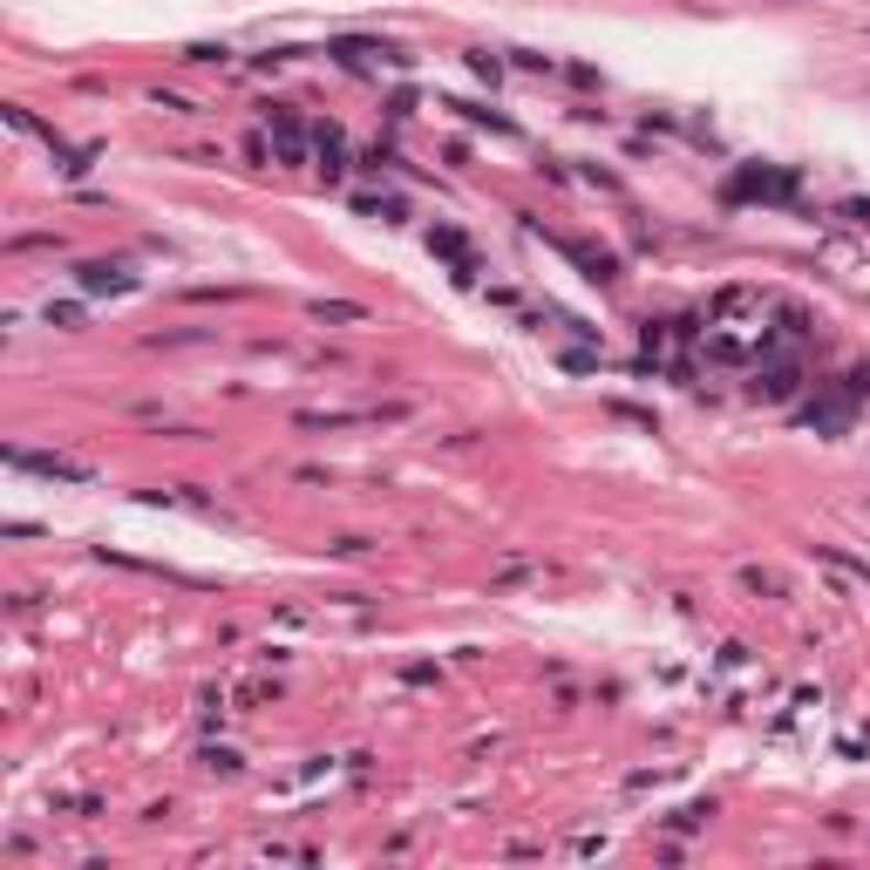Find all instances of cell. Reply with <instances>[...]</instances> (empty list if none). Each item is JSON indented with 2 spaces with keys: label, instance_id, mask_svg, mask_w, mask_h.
Masks as SVG:
<instances>
[{
  "label": "cell",
  "instance_id": "cell-7",
  "mask_svg": "<svg viewBox=\"0 0 870 870\" xmlns=\"http://www.w3.org/2000/svg\"><path fill=\"white\" fill-rule=\"evenodd\" d=\"M354 211H368V218H402V197H354Z\"/></svg>",
  "mask_w": 870,
  "mask_h": 870
},
{
  "label": "cell",
  "instance_id": "cell-3",
  "mask_svg": "<svg viewBox=\"0 0 870 870\" xmlns=\"http://www.w3.org/2000/svg\"><path fill=\"white\" fill-rule=\"evenodd\" d=\"M428 252H443V259L456 265V280H469V272H477V259H469V246L456 239V231H428Z\"/></svg>",
  "mask_w": 870,
  "mask_h": 870
},
{
  "label": "cell",
  "instance_id": "cell-5",
  "mask_svg": "<svg viewBox=\"0 0 870 870\" xmlns=\"http://www.w3.org/2000/svg\"><path fill=\"white\" fill-rule=\"evenodd\" d=\"M272 137H280V156H286V164H300V123H293L286 109H272Z\"/></svg>",
  "mask_w": 870,
  "mask_h": 870
},
{
  "label": "cell",
  "instance_id": "cell-8",
  "mask_svg": "<svg viewBox=\"0 0 870 870\" xmlns=\"http://www.w3.org/2000/svg\"><path fill=\"white\" fill-rule=\"evenodd\" d=\"M789 388H796V368H769V381H762V394H769V402H782Z\"/></svg>",
  "mask_w": 870,
  "mask_h": 870
},
{
  "label": "cell",
  "instance_id": "cell-4",
  "mask_svg": "<svg viewBox=\"0 0 870 870\" xmlns=\"http://www.w3.org/2000/svg\"><path fill=\"white\" fill-rule=\"evenodd\" d=\"M313 143H320V171H327V177H340V171H347V143H340V130H334V123H320V130H313Z\"/></svg>",
  "mask_w": 870,
  "mask_h": 870
},
{
  "label": "cell",
  "instance_id": "cell-2",
  "mask_svg": "<svg viewBox=\"0 0 870 870\" xmlns=\"http://www.w3.org/2000/svg\"><path fill=\"white\" fill-rule=\"evenodd\" d=\"M137 272L130 265H83V293H130Z\"/></svg>",
  "mask_w": 870,
  "mask_h": 870
},
{
  "label": "cell",
  "instance_id": "cell-6",
  "mask_svg": "<svg viewBox=\"0 0 870 870\" xmlns=\"http://www.w3.org/2000/svg\"><path fill=\"white\" fill-rule=\"evenodd\" d=\"M313 320H368V306H347V300H313Z\"/></svg>",
  "mask_w": 870,
  "mask_h": 870
},
{
  "label": "cell",
  "instance_id": "cell-1",
  "mask_svg": "<svg viewBox=\"0 0 870 870\" xmlns=\"http://www.w3.org/2000/svg\"><path fill=\"white\" fill-rule=\"evenodd\" d=\"M14 469H28V477H48V483H89L96 469L75 463V456H48V449H8Z\"/></svg>",
  "mask_w": 870,
  "mask_h": 870
},
{
  "label": "cell",
  "instance_id": "cell-9",
  "mask_svg": "<svg viewBox=\"0 0 870 870\" xmlns=\"http://www.w3.org/2000/svg\"><path fill=\"white\" fill-rule=\"evenodd\" d=\"M205 769H218V775H231V769H239V755H231V748H211V755H205Z\"/></svg>",
  "mask_w": 870,
  "mask_h": 870
}]
</instances>
